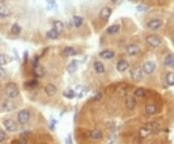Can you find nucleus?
<instances>
[{"label": "nucleus", "instance_id": "obj_1", "mask_svg": "<svg viewBox=\"0 0 174 144\" xmlns=\"http://www.w3.org/2000/svg\"><path fill=\"white\" fill-rule=\"evenodd\" d=\"M159 131H160L159 125L157 123H151V124H148L147 126H144L139 129V136L145 138L148 136H150L151 133H158Z\"/></svg>", "mask_w": 174, "mask_h": 144}, {"label": "nucleus", "instance_id": "obj_2", "mask_svg": "<svg viewBox=\"0 0 174 144\" xmlns=\"http://www.w3.org/2000/svg\"><path fill=\"white\" fill-rule=\"evenodd\" d=\"M5 94L9 98H16L20 95V89L14 82H9L5 87Z\"/></svg>", "mask_w": 174, "mask_h": 144}, {"label": "nucleus", "instance_id": "obj_3", "mask_svg": "<svg viewBox=\"0 0 174 144\" xmlns=\"http://www.w3.org/2000/svg\"><path fill=\"white\" fill-rule=\"evenodd\" d=\"M30 117H31V113H30L29 110L22 109L17 114V121H18V123H20V124L24 125V124L29 122Z\"/></svg>", "mask_w": 174, "mask_h": 144}, {"label": "nucleus", "instance_id": "obj_4", "mask_svg": "<svg viewBox=\"0 0 174 144\" xmlns=\"http://www.w3.org/2000/svg\"><path fill=\"white\" fill-rule=\"evenodd\" d=\"M131 78L135 82H139L143 78V71L141 67H135L131 70Z\"/></svg>", "mask_w": 174, "mask_h": 144}, {"label": "nucleus", "instance_id": "obj_5", "mask_svg": "<svg viewBox=\"0 0 174 144\" xmlns=\"http://www.w3.org/2000/svg\"><path fill=\"white\" fill-rule=\"evenodd\" d=\"M146 43L152 47H158L162 44V39L158 35L151 34L146 37Z\"/></svg>", "mask_w": 174, "mask_h": 144}, {"label": "nucleus", "instance_id": "obj_6", "mask_svg": "<svg viewBox=\"0 0 174 144\" xmlns=\"http://www.w3.org/2000/svg\"><path fill=\"white\" fill-rule=\"evenodd\" d=\"M3 125L4 127H5V129L7 130L8 132L10 133H14V132H17V124L16 121H14V120L12 119H6L3 121Z\"/></svg>", "mask_w": 174, "mask_h": 144}, {"label": "nucleus", "instance_id": "obj_7", "mask_svg": "<svg viewBox=\"0 0 174 144\" xmlns=\"http://www.w3.org/2000/svg\"><path fill=\"white\" fill-rule=\"evenodd\" d=\"M16 104L13 102L11 100H5L3 101L1 104V110L2 111H12V110L16 109Z\"/></svg>", "mask_w": 174, "mask_h": 144}, {"label": "nucleus", "instance_id": "obj_8", "mask_svg": "<svg viewBox=\"0 0 174 144\" xmlns=\"http://www.w3.org/2000/svg\"><path fill=\"white\" fill-rule=\"evenodd\" d=\"M163 26V21L159 18H152L147 22V27L151 30H158Z\"/></svg>", "mask_w": 174, "mask_h": 144}, {"label": "nucleus", "instance_id": "obj_9", "mask_svg": "<svg viewBox=\"0 0 174 144\" xmlns=\"http://www.w3.org/2000/svg\"><path fill=\"white\" fill-rule=\"evenodd\" d=\"M155 70H156V64H155L153 61L145 62V63L143 64V66H142V71L147 75L153 74L155 72Z\"/></svg>", "mask_w": 174, "mask_h": 144}, {"label": "nucleus", "instance_id": "obj_10", "mask_svg": "<svg viewBox=\"0 0 174 144\" xmlns=\"http://www.w3.org/2000/svg\"><path fill=\"white\" fill-rule=\"evenodd\" d=\"M112 14V10L109 8V7H103L102 10L100 11V15H99V18H100V20L102 21H109V18H110Z\"/></svg>", "mask_w": 174, "mask_h": 144}, {"label": "nucleus", "instance_id": "obj_11", "mask_svg": "<svg viewBox=\"0 0 174 144\" xmlns=\"http://www.w3.org/2000/svg\"><path fill=\"white\" fill-rule=\"evenodd\" d=\"M126 50H127V53H128L130 56H135L140 52V47L138 45L131 44V45L127 46Z\"/></svg>", "mask_w": 174, "mask_h": 144}, {"label": "nucleus", "instance_id": "obj_12", "mask_svg": "<svg viewBox=\"0 0 174 144\" xmlns=\"http://www.w3.org/2000/svg\"><path fill=\"white\" fill-rule=\"evenodd\" d=\"M45 92L49 97H53V96L57 93V87L52 83H49L45 87Z\"/></svg>", "mask_w": 174, "mask_h": 144}, {"label": "nucleus", "instance_id": "obj_13", "mask_svg": "<svg viewBox=\"0 0 174 144\" xmlns=\"http://www.w3.org/2000/svg\"><path fill=\"white\" fill-rule=\"evenodd\" d=\"M33 73H34L36 76H38V78H43L46 75V69L42 65L38 64L33 67Z\"/></svg>", "mask_w": 174, "mask_h": 144}, {"label": "nucleus", "instance_id": "obj_14", "mask_svg": "<svg viewBox=\"0 0 174 144\" xmlns=\"http://www.w3.org/2000/svg\"><path fill=\"white\" fill-rule=\"evenodd\" d=\"M100 57H102L103 59H106V60H109L112 59L114 57L115 53L113 50H103L99 53Z\"/></svg>", "mask_w": 174, "mask_h": 144}, {"label": "nucleus", "instance_id": "obj_15", "mask_svg": "<svg viewBox=\"0 0 174 144\" xmlns=\"http://www.w3.org/2000/svg\"><path fill=\"white\" fill-rule=\"evenodd\" d=\"M87 88L85 87V86L83 85H78L76 87V90H74V92H76V96L78 98H82L84 97V96L86 95L87 93Z\"/></svg>", "mask_w": 174, "mask_h": 144}, {"label": "nucleus", "instance_id": "obj_16", "mask_svg": "<svg viewBox=\"0 0 174 144\" xmlns=\"http://www.w3.org/2000/svg\"><path fill=\"white\" fill-rule=\"evenodd\" d=\"M88 136L92 139H101L103 137V132L99 129H94L88 133Z\"/></svg>", "mask_w": 174, "mask_h": 144}, {"label": "nucleus", "instance_id": "obj_17", "mask_svg": "<svg viewBox=\"0 0 174 144\" xmlns=\"http://www.w3.org/2000/svg\"><path fill=\"white\" fill-rule=\"evenodd\" d=\"M128 68H129L128 61L122 59V60H119L118 62H117V64H116V69H117V71H119V72H121V73H123V72H125Z\"/></svg>", "mask_w": 174, "mask_h": 144}, {"label": "nucleus", "instance_id": "obj_18", "mask_svg": "<svg viewBox=\"0 0 174 144\" xmlns=\"http://www.w3.org/2000/svg\"><path fill=\"white\" fill-rule=\"evenodd\" d=\"M163 63L168 68H174V55L172 53L167 54L164 58Z\"/></svg>", "mask_w": 174, "mask_h": 144}, {"label": "nucleus", "instance_id": "obj_19", "mask_svg": "<svg viewBox=\"0 0 174 144\" xmlns=\"http://www.w3.org/2000/svg\"><path fill=\"white\" fill-rule=\"evenodd\" d=\"M11 14H12V12L8 7L4 6V5L0 6V18H5L10 17Z\"/></svg>", "mask_w": 174, "mask_h": 144}, {"label": "nucleus", "instance_id": "obj_20", "mask_svg": "<svg viewBox=\"0 0 174 144\" xmlns=\"http://www.w3.org/2000/svg\"><path fill=\"white\" fill-rule=\"evenodd\" d=\"M78 69V62L77 60H73L67 67V71L69 74H74L76 73Z\"/></svg>", "mask_w": 174, "mask_h": 144}, {"label": "nucleus", "instance_id": "obj_21", "mask_svg": "<svg viewBox=\"0 0 174 144\" xmlns=\"http://www.w3.org/2000/svg\"><path fill=\"white\" fill-rule=\"evenodd\" d=\"M52 29L57 31L60 34V33H62L64 30V23L60 21H54L52 23Z\"/></svg>", "mask_w": 174, "mask_h": 144}, {"label": "nucleus", "instance_id": "obj_22", "mask_svg": "<svg viewBox=\"0 0 174 144\" xmlns=\"http://www.w3.org/2000/svg\"><path fill=\"white\" fill-rule=\"evenodd\" d=\"M135 104H136V102H135V99L134 97H127L126 99V107L129 110H133L134 107H135Z\"/></svg>", "mask_w": 174, "mask_h": 144}, {"label": "nucleus", "instance_id": "obj_23", "mask_svg": "<svg viewBox=\"0 0 174 144\" xmlns=\"http://www.w3.org/2000/svg\"><path fill=\"white\" fill-rule=\"evenodd\" d=\"M11 61H12V58L9 55L4 54V53H0V67L9 64Z\"/></svg>", "mask_w": 174, "mask_h": 144}, {"label": "nucleus", "instance_id": "obj_24", "mask_svg": "<svg viewBox=\"0 0 174 144\" xmlns=\"http://www.w3.org/2000/svg\"><path fill=\"white\" fill-rule=\"evenodd\" d=\"M63 54L67 57H72L77 54V50L72 46H66L63 50Z\"/></svg>", "mask_w": 174, "mask_h": 144}, {"label": "nucleus", "instance_id": "obj_25", "mask_svg": "<svg viewBox=\"0 0 174 144\" xmlns=\"http://www.w3.org/2000/svg\"><path fill=\"white\" fill-rule=\"evenodd\" d=\"M39 82H38V80L37 79H30V80H28V81H25L24 82V87L26 89H34L36 88L37 86H38Z\"/></svg>", "mask_w": 174, "mask_h": 144}, {"label": "nucleus", "instance_id": "obj_26", "mask_svg": "<svg viewBox=\"0 0 174 144\" xmlns=\"http://www.w3.org/2000/svg\"><path fill=\"white\" fill-rule=\"evenodd\" d=\"M94 69H95V71L97 72L98 74H103L106 70L105 65H103L101 61H95V62H94Z\"/></svg>", "mask_w": 174, "mask_h": 144}, {"label": "nucleus", "instance_id": "obj_27", "mask_svg": "<svg viewBox=\"0 0 174 144\" xmlns=\"http://www.w3.org/2000/svg\"><path fill=\"white\" fill-rule=\"evenodd\" d=\"M119 30H120V26L118 24H113V25H110L107 27L106 32H107V34H109V35H114L116 33H118Z\"/></svg>", "mask_w": 174, "mask_h": 144}, {"label": "nucleus", "instance_id": "obj_28", "mask_svg": "<svg viewBox=\"0 0 174 144\" xmlns=\"http://www.w3.org/2000/svg\"><path fill=\"white\" fill-rule=\"evenodd\" d=\"M63 96H64L65 98H67V99H73V98L76 97V92H74V89L67 88L66 90H64Z\"/></svg>", "mask_w": 174, "mask_h": 144}, {"label": "nucleus", "instance_id": "obj_29", "mask_svg": "<svg viewBox=\"0 0 174 144\" xmlns=\"http://www.w3.org/2000/svg\"><path fill=\"white\" fill-rule=\"evenodd\" d=\"M83 18L82 17H79V16H74L73 18V23L74 25L76 26L77 28H79L82 24H83Z\"/></svg>", "mask_w": 174, "mask_h": 144}, {"label": "nucleus", "instance_id": "obj_30", "mask_svg": "<svg viewBox=\"0 0 174 144\" xmlns=\"http://www.w3.org/2000/svg\"><path fill=\"white\" fill-rule=\"evenodd\" d=\"M46 37H48L49 39H51V40H56V39H58L59 33L57 31H55L54 29H50L46 32Z\"/></svg>", "mask_w": 174, "mask_h": 144}, {"label": "nucleus", "instance_id": "obj_31", "mask_svg": "<svg viewBox=\"0 0 174 144\" xmlns=\"http://www.w3.org/2000/svg\"><path fill=\"white\" fill-rule=\"evenodd\" d=\"M145 111L149 115H153L157 112V107L155 104H147L146 107H145Z\"/></svg>", "mask_w": 174, "mask_h": 144}, {"label": "nucleus", "instance_id": "obj_32", "mask_svg": "<svg viewBox=\"0 0 174 144\" xmlns=\"http://www.w3.org/2000/svg\"><path fill=\"white\" fill-rule=\"evenodd\" d=\"M21 32V27L17 23H14L11 27V33L14 35H18Z\"/></svg>", "mask_w": 174, "mask_h": 144}, {"label": "nucleus", "instance_id": "obj_33", "mask_svg": "<svg viewBox=\"0 0 174 144\" xmlns=\"http://www.w3.org/2000/svg\"><path fill=\"white\" fill-rule=\"evenodd\" d=\"M166 83L170 86L174 85V73H168L166 76Z\"/></svg>", "mask_w": 174, "mask_h": 144}, {"label": "nucleus", "instance_id": "obj_34", "mask_svg": "<svg viewBox=\"0 0 174 144\" xmlns=\"http://www.w3.org/2000/svg\"><path fill=\"white\" fill-rule=\"evenodd\" d=\"M134 95L135 96V97H138V98H143L145 96V90L143 88H138L135 91Z\"/></svg>", "mask_w": 174, "mask_h": 144}, {"label": "nucleus", "instance_id": "obj_35", "mask_svg": "<svg viewBox=\"0 0 174 144\" xmlns=\"http://www.w3.org/2000/svg\"><path fill=\"white\" fill-rule=\"evenodd\" d=\"M6 137H7L6 133L2 131V130H0V142H3L6 139Z\"/></svg>", "mask_w": 174, "mask_h": 144}, {"label": "nucleus", "instance_id": "obj_36", "mask_svg": "<svg viewBox=\"0 0 174 144\" xmlns=\"http://www.w3.org/2000/svg\"><path fill=\"white\" fill-rule=\"evenodd\" d=\"M110 1L114 4V5H121L123 3V0H110Z\"/></svg>", "mask_w": 174, "mask_h": 144}, {"label": "nucleus", "instance_id": "obj_37", "mask_svg": "<svg viewBox=\"0 0 174 144\" xmlns=\"http://www.w3.org/2000/svg\"><path fill=\"white\" fill-rule=\"evenodd\" d=\"M6 75V72L4 69H2L1 67H0V78H3V75Z\"/></svg>", "mask_w": 174, "mask_h": 144}, {"label": "nucleus", "instance_id": "obj_38", "mask_svg": "<svg viewBox=\"0 0 174 144\" xmlns=\"http://www.w3.org/2000/svg\"><path fill=\"white\" fill-rule=\"evenodd\" d=\"M66 144H73V141H72V138L70 136H68V137L66 138Z\"/></svg>", "mask_w": 174, "mask_h": 144}, {"label": "nucleus", "instance_id": "obj_39", "mask_svg": "<svg viewBox=\"0 0 174 144\" xmlns=\"http://www.w3.org/2000/svg\"><path fill=\"white\" fill-rule=\"evenodd\" d=\"M56 7V4L55 3H51V4H49V6H48V10H51V9H53V8H55Z\"/></svg>", "mask_w": 174, "mask_h": 144}, {"label": "nucleus", "instance_id": "obj_40", "mask_svg": "<svg viewBox=\"0 0 174 144\" xmlns=\"http://www.w3.org/2000/svg\"><path fill=\"white\" fill-rule=\"evenodd\" d=\"M138 11H143V10H146V8H144L143 6H138Z\"/></svg>", "mask_w": 174, "mask_h": 144}, {"label": "nucleus", "instance_id": "obj_41", "mask_svg": "<svg viewBox=\"0 0 174 144\" xmlns=\"http://www.w3.org/2000/svg\"><path fill=\"white\" fill-rule=\"evenodd\" d=\"M46 2L49 4H51V3H55V0H46Z\"/></svg>", "mask_w": 174, "mask_h": 144}, {"label": "nucleus", "instance_id": "obj_42", "mask_svg": "<svg viewBox=\"0 0 174 144\" xmlns=\"http://www.w3.org/2000/svg\"><path fill=\"white\" fill-rule=\"evenodd\" d=\"M133 1H138V0H133Z\"/></svg>", "mask_w": 174, "mask_h": 144}, {"label": "nucleus", "instance_id": "obj_43", "mask_svg": "<svg viewBox=\"0 0 174 144\" xmlns=\"http://www.w3.org/2000/svg\"><path fill=\"white\" fill-rule=\"evenodd\" d=\"M130 1H133V0H130Z\"/></svg>", "mask_w": 174, "mask_h": 144}]
</instances>
